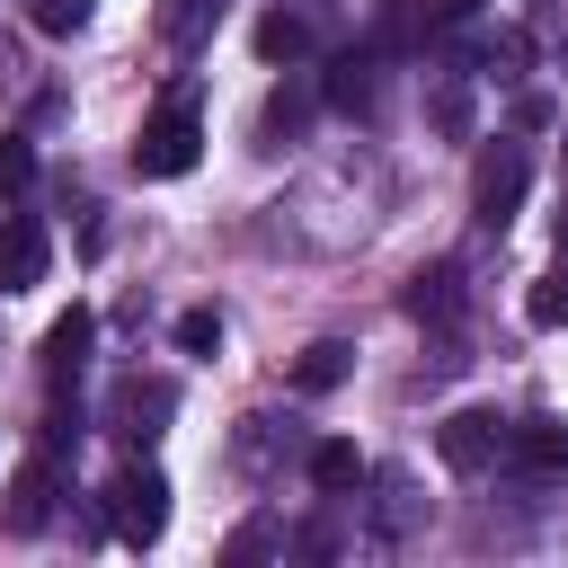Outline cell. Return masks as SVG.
I'll use <instances>...</instances> for the list:
<instances>
[{"mask_svg":"<svg viewBox=\"0 0 568 568\" xmlns=\"http://www.w3.org/2000/svg\"><path fill=\"white\" fill-rule=\"evenodd\" d=\"M98 497H106V532H115V541H133V550H151V541L169 532V479H160L151 462H124Z\"/></svg>","mask_w":568,"mask_h":568,"instance_id":"cell-1","label":"cell"},{"mask_svg":"<svg viewBox=\"0 0 568 568\" xmlns=\"http://www.w3.org/2000/svg\"><path fill=\"white\" fill-rule=\"evenodd\" d=\"M195 160H204V124H195V98L178 89V98L133 133V169H142V178H186Z\"/></svg>","mask_w":568,"mask_h":568,"instance_id":"cell-2","label":"cell"},{"mask_svg":"<svg viewBox=\"0 0 568 568\" xmlns=\"http://www.w3.org/2000/svg\"><path fill=\"white\" fill-rule=\"evenodd\" d=\"M169 417H178V390H169V382H142V373H133V382H115V399H106V435H115V444H133V453H142V444H160V435H169Z\"/></svg>","mask_w":568,"mask_h":568,"instance_id":"cell-3","label":"cell"},{"mask_svg":"<svg viewBox=\"0 0 568 568\" xmlns=\"http://www.w3.org/2000/svg\"><path fill=\"white\" fill-rule=\"evenodd\" d=\"M506 444H515V426H506L497 408H453V417L435 426V453H444L453 470H497Z\"/></svg>","mask_w":568,"mask_h":568,"instance_id":"cell-4","label":"cell"},{"mask_svg":"<svg viewBox=\"0 0 568 568\" xmlns=\"http://www.w3.org/2000/svg\"><path fill=\"white\" fill-rule=\"evenodd\" d=\"M524 178H532V169H524V142H488V151H479V169H470V204H479V222H488V231H506V222H515Z\"/></svg>","mask_w":568,"mask_h":568,"instance_id":"cell-5","label":"cell"},{"mask_svg":"<svg viewBox=\"0 0 568 568\" xmlns=\"http://www.w3.org/2000/svg\"><path fill=\"white\" fill-rule=\"evenodd\" d=\"M44 266H53L44 222H36V213H9V222H0V302H9V293H36Z\"/></svg>","mask_w":568,"mask_h":568,"instance_id":"cell-6","label":"cell"},{"mask_svg":"<svg viewBox=\"0 0 568 568\" xmlns=\"http://www.w3.org/2000/svg\"><path fill=\"white\" fill-rule=\"evenodd\" d=\"M53 497H62V470H53V453H36V462L9 479L0 524H9V532H44V524H53Z\"/></svg>","mask_w":568,"mask_h":568,"instance_id":"cell-7","label":"cell"},{"mask_svg":"<svg viewBox=\"0 0 568 568\" xmlns=\"http://www.w3.org/2000/svg\"><path fill=\"white\" fill-rule=\"evenodd\" d=\"M506 462L532 470V479H568V417H515Z\"/></svg>","mask_w":568,"mask_h":568,"instance_id":"cell-8","label":"cell"},{"mask_svg":"<svg viewBox=\"0 0 568 568\" xmlns=\"http://www.w3.org/2000/svg\"><path fill=\"white\" fill-rule=\"evenodd\" d=\"M320 98H328L337 115H364V106H373V44H346V53L328 62V80H320Z\"/></svg>","mask_w":568,"mask_h":568,"instance_id":"cell-9","label":"cell"},{"mask_svg":"<svg viewBox=\"0 0 568 568\" xmlns=\"http://www.w3.org/2000/svg\"><path fill=\"white\" fill-rule=\"evenodd\" d=\"M89 337H98V320H89V311L71 302V311H62L53 328H44V373H53V382H71V373L89 364Z\"/></svg>","mask_w":568,"mask_h":568,"instance_id":"cell-10","label":"cell"},{"mask_svg":"<svg viewBox=\"0 0 568 568\" xmlns=\"http://www.w3.org/2000/svg\"><path fill=\"white\" fill-rule=\"evenodd\" d=\"M399 302H408V320H453L462 311V266H417Z\"/></svg>","mask_w":568,"mask_h":568,"instance_id":"cell-11","label":"cell"},{"mask_svg":"<svg viewBox=\"0 0 568 568\" xmlns=\"http://www.w3.org/2000/svg\"><path fill=\"white\" fill-rule=\"evenodd\" d=\"M311 488H320V497H355V488H364V453H355L346 435L311 444Z\"/></svg>","mask_w":568,"mask_h":568,"instance_id":"cell-12","label":"cell"},{"mask_svg":"<svg viewBox=\"0 0 568 568\" xmlns=\"http://www.w3.org/2000/svg\"><path fill=\"white\" fill-rule=\"evenodd\" d=\"M346 364H355V355H346L337 337H320V346H302V355H293V390H311V399H320V390H337V382H346Z\"/></svg>","mask_w":568,"mask_h":568,"instance_id":"cell-13","label":"cell"},{"mask_svg":"<svg viewBox=\"0 0 568 568\" xmlns=\"http://www.w3.org/2000/svg\"><path fill=\"white\" fill-rule=\"evenodd\" d=\"M302 53H311V27L293 9H266L257 18V62H302Z\"/></svg>","mask_w":568,"mask_h":568,"instance_id":"cell-14","label":"cell"},{"mask_svg":"<svg viewBox=\"0 0 568 568\" xmlns=\"http://www.w3.org/2000/svg\"><path fill=\"white\" fill-rule=\"evenodd\" d=\"M213 18H222V0H160V36L169 44H204Z\"/></svg>","mask_w":568,"mask_h":568,"instance_id":"cell-15","label":"cell"},{"mask_svg":"<svg viewBox=\"0 0 568 568\" xmlns=\"http://www.w3.org/2000/svg\"><path fill=\"white\" fill-rule=\"evenodd\" d=\"M524 311H532V328H568V257L532 284V302H524Z\"/></svg>","mask_w":568,"mask_h":568,"instance_id":"cell-16","label":"cell"},{"mask_svg":"<svg viewBox=\"0 0 568 568\" xmlns=\"http://www.w3.org/2000/svg\"><path fill=\"white\" fill-rule=\"evenodd\" d=\"M27 186H36V142L0 133V195H27Z\"/></svg>","mask_w":568,"mask_h":568,"instance_id":"cell-17","label":"cell"},{"mask_svg":"<svg viewBox=\"0 0 568 568\" xmlns=\"http://www.w3.org/2000/svg\"><path fill=\"white\" fill-rule=\"evenodd\" d=\"M178 346H186V355H213V346H222V311H213V302L178 311Z\"/></svg>","mask_w":568,"mask_h":568,"instance_id":"cell-18","label":"cell"},{"mask_svg":"<svg viewBox=\"0 0 568 568\" xmlns=\"http://www.w3.org/2000/svg\"><path fill=\"white\" fill-rule=\"evenodd\" d=\"M80 435H89L80 426V399H53L44 408V453H80Z\"/></svg>","mask_w":568,"mask_h":568,"instance_id":"cell-19","label":"cell"},{"mask_svg":"<svg viewBox=\"0 0 568 568\" xmlns=\"http://www.w3.org/2000/svg\"><path fill=\"white\" fill-rule=\"evenodd\" d=\"M89 9H98V0H27V18H36L44 36H71V27H89Z\"/></svg>","mask_w":568,"mask_h":568,"instance_id":"cell-20","label":"cell"},{"mask_svg":"<svg viewBox=\"0 0 568 568\" xmlns=\"http://www.w3.org/2000/svg\"><path fill=\"white\" fill-rule=\"evenodd\" d=\"M302 115H311V98H302V89H275V98H266V133H275V142H284V133H302Z\"/></svg>","mask_w":568,"mask_h":568,"instance_id":"cell-21","label":"cell"},{"mask_svg":"<svg viewBox=\"0 0 568 568\" xmlns=\"http://www.w3.org/2000/svg\"><path fill=\"white\" fill-rule=\"evenodd\" d=\"M408 27H417V9L408 0H382V44H408Z\"/></svg>","mask_w":568,"mask_h":568,"instance_id":"cell-22","label":"cell"},{"mask_svg":"<svg viewBox=\"0 0 568 568\" xmlns=\"http://www.w3.org/2000/svg\"><path fill=\"white\" fill-rule=\"evenodd\" d=\"M479 9H488V0H435V18H444V27H462V18H479Z\"/></svg>","mask_w":568,"mask_h":568,"instance_id":"cell-23","label":"cell"},{"mask_svg":"<svg viewBox=\"0 0 568 568\" xmlns=\"http://www.w3.org/2000/svg\"><path fill=\"white\" fill-rule=\"evenodd\" d=\"M550 231H559V257H568V213H559V222H550Z\"/></svg>","mask_w":568,"mask_h":568,"instance_id":"cell-24","label":"cell"}]
</instances>
